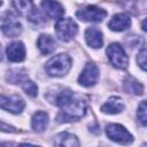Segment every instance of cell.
I'll return each mask as SVG.
<instances>
[{"label":"cell","instance_id":"obj_15","mask_svg":"<svg viewBox=\"0 0 147 147\" xmlns=\"http://www.w3.org/2000/svg\"><path fill=\"white\" fill-rule=\"evenodd\" d=\"M55 146L56 147H79L78 139L68 132L60 133L55 139Z\"/></svg>","mask_w":147,"mask_h":147},{"label":"cell","instance_id":"obj_4","mask_svg":"<svg viewBox=\"0 0 147 147\" xmlns=\"http://www.w3.org/2000/svg\"><path fill=\"white\" fill-rule=\"evenodd\" d=\"M107 55H108L109 61L111 62V64L115 68L125 69L127 67V64H129V59H127V55H126L124 48L117 42L110 44L108 46Z\"/></svg>","mask_w":147,"mask_h":147},{"label":"cell","instance_id":"obj_10","mask_svg":"<svg viewBox=\"0 0 147 147\" xmlns=\"http://www.w3.org/2000/svg\"><path fill=\"white\" fill-rule=\"evenodd\" d=\"M7 57L11 62H21L25 57V47L21 41H14L7 46Z\"/></svg>","mask_w":147,"mask_h":147},{"label":"cell","instance_id":"obj_9","mask_svg":"<svg viewBox=\"0 0 147 147\" xmlns=\"http://www.w3.org/2000/svg\"><path fill=\"white\" fill-rule=\"evenodd\" d=\"M98 77H99V70H98L96 65L93 64V63H87L85 65L83 72L80 74V76L78 78V82H79L80 85L90 87V86H92L96 83Z\"/></svg>","mask_w":147,"mask_h":147},{"label":"cell","instance_id":"obj_20","mask_svg":"<svg viewBox=\"0 0 147 147\" xmlns=\"http://www.w3.org/2000/svg\"><path fill=\"white\" fill-rule=\"evenodd\" d=\"M138 118L139 121L141 122L142 125H146V119H147V116H146V102L142 101L140 105H139V108H138Z\"/></svg>","mask_w":147,"mask_h":147},{"label":"cell","instance_id":"obj_21","mask_svg":"<svg viewBox=\"0 0 147 147\" xmlns=\"http://www.w3.org/2000/svg\"><path fill=\"white\" fill-rule=\"evenodd\" d=\"M137 61H138V64L141 67V69L145 70V69H146V51H145V48H142V49L138 53Z\"/></svg>","mask_w":147,"mask_h":147},{"label":"cell","instance_id":"obj_11","mask_svg":"<svg viewBox=\"0 0 147 147\" xmlns=\"http://www.w3.org/2000/svg\"><path fill=\"white\" fill-rule=\"evenodd\" d=\"M41 8L45 15L51 20H60L64 13L63 7L56 1H44L41 3Z\"/></svg>","mask_w":147,"mask_h":147},{"label":"cell","instance_id":"obj_6","mask_svg":"<svg viewBox=\"0 0 147 147\" xmlns=\"http://www.w3.org/2000/svg\"><path fill=\"white\" fill-rule=\"evenodd\" d=\"M106 133L111 140H114L118 144H122V145H129L133 141L132 134L123 125H119V124L108 125L106 127Z\"/></svg>","mask_w":147,"mask_h":147},{"label":"cell","instance_id":"obj_13","mask_svg":"<svg viewBox=\"0 0 147 147\" xmlns=\"http://www.w3.org/2000/svg\"><path fill=\"white\" fill-rule=\"evenodd\" d=\"M85 39H86V42L88 44V46H91L93 48H100L103 44L102 33L96 28H88L85 31Z\"/></svg>","mask_w":147,"mask_h":147},{"label":"cell","instance_id":"obj_2","mask_svg":"<svg viewBox=\"0 0 147 147\" xmlns=\"http://www.w3.org/2000/svg\"><path fill=\"white\" fill-rule=\"evenodd\" d=\"M71 67V60L67 54H59L49 59L45 65V69L49 76L60 77L65 75Z\"/></svg>","mask_w":147,"mask_h":147},{"label":"cell","instance_id":"obj_19","mask_svg":"<svg viewBox=\"0 0 147 147\" xmlns=\"http://www.w3.org/2000/svg\"><path fill=\"white\" fill-rule=\"evenodd\" d=\"M18 84L22 86V88L24 90V92H25L28 95H30V96H36V95H37L38 88H37V86H36V84H34L32 80H30L28 77H24Z\"/></svg>","mask_w":147,"mask_h":147},{"label":"cell","instance_id":"obj_14","mask_svg":"<svg viewBox=\"0 0 147 147\" xmlns=\"http://www.w3.org/2000/svg\"><path fill=\"white\" fill-rule=\"evenodd\" d=\"M124 109V103L121 98L118 96H113L110 98L102 107L101 110L106 114H118Z\"/></svg>","mask_w":147,"mask_h":147},{"label":"cell","instance_id":"obj_8","mask_svg":"<svg viewBox=\"0 0 147 147\" xmlns=\"http://www.w3.org/2000/svg\"><path fill=\"white\" fill-rule=\"evenodd\" d=\"M0 108L13 114H20L24 109V101L16 95L7 96L0 94Z\"/></svg>","mask_w":147,"mask_h":147},{"label":"cell","instance_id":"obj_1","mask_svg":"<svg viewBox=\"0 0 147 147\" xmlns=\"http://www.w3.org/2000/svg\"><path fill=\"white\" fill-rule=\"evenodd\" d=\"M61 113L59 115V121L62 122H70L82 118L85 115L86 111V101L83 98H76L75 94H72L71 98H69L62 106H61Z\"/></svg>","mask_w":147,"mask_h":147},{"label":"cell","instance_id":"obj_3","mask_svg":"<svg viewBox=\"0 0 147 147\" xmlns=\"http://www.w3.org/2000/svg\"><path fill=\"white\" fill-rule=\"evenodd\" d=\"M78 31V25L70 17H62L57 20L55 24V33L57 38L62 41L71 40Z\"/></svg>","mask_w":147,"mask_h":147},{"label":"cell","instance_id":"obj_22","mask_svg":"<svg viewBox=\"0 0 147 147\" xmlns=\"http://www.w3.org/2000/svg\"><path fill=\"white\" fill-rule=\"evenodd\" d=\"M0 131H6V132H15L14 127H11V126H9V125H7V124L2 123V122H0Z\"/></svg>","mask_w":147,"mask_h":147},{"label":"cell","instance_id":"obj_5","mask_svg":"<svg viewBox=\"0 0 147 147\" xmlns=\"http://www.w3.org/2000/svg\"><path fill=\"white\" fill-rule=\"evenodd\" d=\"M0 28L7 37H17L22 31V25L17 17L9 11L0 17Z\"/></svg>","mask_w":147,"mask_h":147},{"label":"cell","instance_id":"obj_7","mask_svg":"<svg viewBox=\"0 0 147 147\" xmlns=\"http://www.w3.org/2000/svg\"><path fill=\"white\" fill-rule=\"evenodd\" d=\"M76 16L79 20L86 22H101L107 16V13L105 9L99 8L96 6H87L78 10L76 13Z\"/></svg>","mask_w":147,"mask_h":147},{"label":"cell","instance_id":"obj_16","mask_svg":"<svg viewBox=\"0 0 147 147\" xmlns=\"http://www.w3.org/2000/svg\"><path fill=\"white\" fill-rule=\"evenodd\" d=\"M37 44H38V48L40 49V52L42 54H49L56 47L55 40L48 34H41L38 38V42Z\"/></svg>","mask_w":147,"mask_h":147},{"label":"cell","instance_id":"obj_17","mask_svg":"<svg viewBox=\"0 0 147 147\" xmlns=\"http://www.w3.org/2000/svg\"><path fill=\"white\" fill-rule=\"evenodd\" d=\"M48 124V115L45 111H37L31 121L32 129L37 132H42Z\"/></svg>","mask_w":147,"mask_h":147},{"label":"cell","instance_id":"obj_25","mask_svg":"<svg viewBox=\"0 0 147 147\" xmlns=\"http://www.w3.org/2000/svg\"><path fill=\"white\" fill-rule=\"evenodd\" d=\"M1 5H2V2H1V1H0V6H1Z\"/></svg>","mask_w":147,"mask_h":147},{"label":"cell","instance_id":"obj_18","mask_svg":"<svg viewBox=\"0 0 147 147\" xmlns=\"http://www.w3.org/2000/svg\"><path fill=\"white\" fill-rule=\"evenodd\" d=\"M123 84H124L125 91L129 93H132L136 95H140L144 93V86L132 77H126Z\"/></svg>","mask_w":147,"mask_h":147},{"label":"cell","instance_id":"obj_12","mask_svg":"<svg viewBox=\"0 0 147 147\" xmlns=\"http://www.w3.org/2000/svg\"><path fill=\"white\" fill-rule=\"evenodd\" d=\"M108 25L113 31H124L131 25V18L127 14L119 13L111 17Z\"/></svg>","mask_w":147,"mask_h":147},{"label":"cell","instance_id":"obj_23","mask_svg":"<svg viewBox=\"0 0 147 147\" xmlns=\"http://www.w3.org/2000/svg\"><path fill=\"white\" fill-rule=\"evenodd\" d=\"M17 147H39V146H34V145H30V144H21Z\"/></svg>","mask_w":147,"mask_h":147},{"label":"cell","instance_id":"obj_24","mask_svg":"<svg viewBox=\"0 0 147 147\" xmlns=\"http://www.w3.org/2000/svg\"><path fill=\"white\" fill-rule=\"evenodd\" d=\"M2 53H1V46H0V60H1V57H2V55H1Z\"/></svg>","mask_w":147,"mask_h":147}]
</instances>
